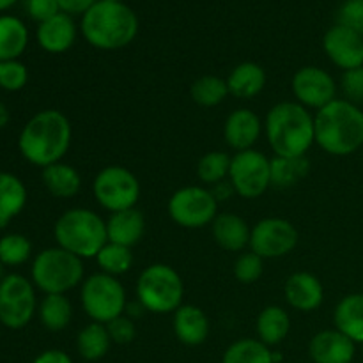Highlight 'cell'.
<instances>
[{
    "instance_id": "ee69618b",
    "label": "cell",
    "mask_w": 363,
    "mask_h": 363,
    "mask_svg": "<svg viewBox=\"0 0 363 363\" xmlns=\"http://www.w3.org/2000/svg\"><path fill=\"white\" fill-rule=\"evenodd\" d=\"M34 363H73L69 354L62 350H48L43 351L41 354L35 357Z\"/></svg>"
},
{
    "instance_id": "e575fe53",
    "label": "cell",
    "mask_w": 363,
    "mask_h": 363,
    "mask_svg": "<svg viewBox=\"0 0 363 363\" xmlns=\"http://www.w3.org/2000/svg\"><path fill=\"white\" fill-rule=\"evenodd\" d=\"M230 156L223 151L206 152L197 163V177L204 184L216 186L229 177Z\"/></svg>"
},
{
    "instance_id": "60d3db41",
    "label": "cell",
    "mask_w": 363,
    "mask_h": 363,
    "mask_svg": "<svg viewBox=\"0 0 363 363\" xmlns=\"http://www.w3.org/2000/svg\"><path fill=\"white\" fill-rule=\"evenodd\" d=\"M108 328L110 337H112L113 344H130L133 342L135 337H137V326L131 318H128L126 314H123L121 318L113 319L106 325Z\"/></svg>"
},
{
    "instance_id": "9a60e30c",
    "label": "cell",
    "mask_w": 363,
    "mask_h": 363,
    "mask_svg": "<svg viewBox=\"0 0 363 363\" xmlns=\"http://www.w3.org/2000/svg\"><path fill=\"white\" fill-rule=\"evenodd\" d=\"M328 59L340 69L363 67V38L357 30L337 23L330 28L323 39Z\"/></svg>"
},
{
    "instance_id": "ab89813d",
    "label": "cell",
    "mask_w": 363,
    "mask_h": 363,
    "mask_svg": "<svg viewBox=\"0 0 363 363\" xmlns=\"http://www.w3.org/2000/svg\"><path fill=\"white\" fill-rule=\"evenodd\" d=\"M340 91H342L344 99L354 105L363 101V67L344 71L340 78Z\"/></svg>"
},
{
    "instance_id": "9c48e42d",
    "label": "cell",
    "mask_w": 363,
    "mask_h": 363,
    "mask_svg": "<svg viewBox=\"0 0 363 363\" xmlns=\"http://www.w3.org/2000/svg\"><path fill=\"white\" fill-rule=\"evenodd\" d=\"M140 181L123 165H108L96 174L92 194L96 202L110 213L124 211L137 206L140 199Z\"/></svg>"
},
{
    "instance_id": "d590c367",
    "label": "cell",
    "mask_w": 363,
    "mask_h": 363,
    "mask_svg": "<svg viewBox=\"0 0 363 363\" xmlns=\"http://www.w3.org/2000/svg\"><path fill=\"white\" fill-rule=\"evenodd\" d=\"M32 255V243L23 234H6L0 238V262L4 266H20Z\"/></svg>"
},
{
    "instance_id": "ac0fdd59",
    "label": "cell",
    "mask_w": 363,
    "mask_h": 363,
    "mask_svg": "<svg viewBox=\"0 0 363 363\" xmlns=\"http://www.w3.org/2000/svg\"><path fill=\"white\" fill-rule=\"evenodd\" d=\"M286 300L294 311L314 312L325 300V287L321 280L308 272L293 273L284 286Z\"/></svg>"
},
{
    "instance_id": "d4e9b609",
    "label": "cell",
    "mask_w": 363,
    "mask_h": 363,
    "mask_svg": "<svg viewBox=\"0 0 363 363\" xmlns=\"http://www.w3.org/2000/svg\"><path fill=\"white\" fill-rule=\"evenodd\" d=\"M257 337L268 347L279 346L286 340L291 330V318L279 305H268L257 315Z\"/></svg>"
},
{
    "instance_id": "8d00e7d4",
    "label": "cell",
    "mask_w": 363,
    "mask_h": 363,
    "mask_svg": "<svg viewBox=\"0 0 363 363\" xmlns=\"http://www.w3.org/2000/svg\"><path fill=\"white\" fill-rule=\"evenodd\" d=\"M28 69L20 60H0V87L4 91L16 92L27 85Z\"/></svg>"
},
{
    "instance_id": "7a4b0ae2",
    "label": "cell",
    "mask_w": 363,
    "mask_h": 363,
    "mask_svg": "<svg viewBox=\"0 0 363 363\" xmlns=\"http://www.w3.org/2000/svg\"><path fill=\"white\" fill-rule=\"evenodd\" d=\"M268 144L280 158H303L315 144L314 116L296 101L272 106L264 121Z\"/></svg>"
},
{
    "instance_id": "277c9868",
    "label": "cell",
    "mask_w": 363,
    "mask_h": 363,
    "mask_svg": "<svg viewBox=\"0 0 363 363\" xmlns=\"http://www.w3.org/2000/svg\"><path fill=\"white\" fill-rule=\"evenodd\" d=\"M85 41L98 50H121L138 34V18L124 2L98 0L82 18Z\"/></svg>"
},
{
    "instance_id": "f907efd6",
    "label": "cell",
    "mask_w": 363,
    "mask_h": 363,
    "mask_svg": "<svg viewBox=\"0 0 363 363\" xmlns=\"http://www.w3.org/2000/svg\"><path fill=\"white\" fill-rule=\"evenodd\" d=\"M110 2H123V0H110Z\"/></svg>"
},
{
    "instance_id": "d6a6232c",
    "label": "cell",
    "mask_w": 363,
    "mask_h": 363,
    "mask_svg": "<svg viewBox=\"0 0 363 363\" xmlns=\"http://www.w3.org/2000/svg\"><path fill=\"white\" fill-rule=\"evenodd\" d=\"M190 96L197 105L206 106V108L220 105L229 96L227 80L225 78L215 77V74H206V77L197 78L191 84Z\"/></svg>"
},
{
    "instance_id": "d6986e66",
    "label": "cell",
    "mask_w": 363,
    "mask_h": 363,
    "mask_svg": "<svg viewBox=\"0 0 363 363\" xmlns=\"http://www.w3.org/2000/svg\"><path fill=\"white\" fill-rule=\"evenodd\" d=\"M35 38L45 52L64 53L77 41V25H74L71 14L60 11L53 18L39 23Z\"/></svg>"
},
{
    "instance_id": "836d02e7",
    "label": "cell",
    "mask_w": 363,
    "mask_h": 363,
    "mask_svg": "<svg viewBox=\"0 0 363 363\" xmlns=\"http://www.w3.org/2000/svg\"><path fill=\"white\" fill-rule=\"evenodd\" d=\"M96 262H98V268L101 269V273L121 277L130 272L131 266H133V254H131V248L108 241L96 255Z\"/></svg>"
},
{
    "instance_id": "ba28073f",
    "label": "cell",
    "mask_w": 363,
    "mask_h": 363,
    "mask_svg": "<svg viewBox=\"0 0 363 363\" xmlns=\"http://www.w3.org/2000/svg\"><path fill=\"white\" fill-rule=\"evenodd\" d=\"M80 301L85 314L94 323L108 325L126 312V289L117 277L94 273L82 284Z\"/></svg>"
},
{
    "instance_id": "7402d4cb",
    "label": "cell",
    "mask_w": 363,
    "mask_h": 363,
    "mask_svg": "<svg viewBox=\"0 0 363 363\" xmlns=\"http://www.w3.org/2000/svg\"><path fill=\"white\" fill-rule=\"evenodd\" d=\"M211 230L216 245L227 252H241L250 245L252 229L245 218L234 213H218L211 223Z\"/></svg>"
},
{
    "instance_id": "7bdbcfd3",
    "label": "cell",
    "mask_w": 363,
    "mask_h": 363,
    "mask_svg": "<svg viewBox=\"0 0 363 363\" xmlns=\"http://www.w3.org/2000/svg\"><path fill=\"white\" fill-rule=\"evenodd\" d=\"M98 0H57L60 11L66 14H84L85 11L91 9Z\"/></svg>"
},
{
    "instance_id": "30bf717a",
    "label": "cell",
    "mask_w": 363,
    "mask_h": 363,
    "mask_svg": "<svg viewBox=\"0 0 363 363\" xmlns=\"http://www.w3.org/2000/svg\"><path fill=\"white\" fill-rule=\"evenodd\" d=\"M169 215L174 223L184 229H202L218 216V201L204 186H184L169 199Z\"/></svg>"
},
{
    "instance_id": "74e56055",
    "label": "cell",
    "mask_w": 363,
    "mask_h": 363,
    "mask_svg": "<svg viewBox=\"0 0 363 363\" xmlns=\"http://www.w3.org/2000/svg\"><path fill=\"white\" fill-rule=\"evenodd\" d=\"M234 277L241 284H254L257 282L264 272V259L259 257L254 252H245L234 262Z\"/></svg>"
},
{
    "instance_id": "5bb4252c",
    "label": "cell",
    "mask_w": 363,
    "mask_h": 363,
    "mask_svg": "<svg viewBox=\"0 0 363 363\" xmlns=\"http://www.w3.org/2000/svg\"><path fill=\"white\" fill-rule=\"evenodd\" d=\"M291 91L296 103L318 112L337 99V82L323 67L305 66L294 73Z\"/></svg>"
},
{
    "instance_id": "484cf974",
    "label": "cell",
    "mask_w": 363,
    "mask_h": 363,
    "mask_svg": "<svg viewBox=\"0 0 363 363\" xmlns=\"http://www.w3.org/2000/svg\"><path fill=\"white\" fill-rule=\"evenodd\" d=\"M27 204V188L14 174L0 172V229L23 211Z\"/></svg>"
},
{
    "instance_id": "b9f144b4",
    "label": "cell",
    "mask_w": 363,
    "mask_h": 363,
    "mask_svg": "<svg viewBox=\"0 0 363 363\" xmlns=\"http://www.w3.org/2000/svg\"><path fill=\"white\" fill-rule=\"evenodd\" d=\"M27 11L32 20L43 23V21L59 14L60 7L57 0H27Z\"/></svg>"
},
{
    "instance_id": "603a6c76",
    "label": "cell",
    "mask_w": 363,
    "mask_h": 363,
    "mask_svg": "<svg viewBox=\"0 0 363 363\" xmlns=\"http://www.w3.org/2000/svg\"><path fill=\"white\" fill-rule=\"evenodd\" d=\"M229 94L238 99H252L266 87V71L255 62H241L227 77Z\"/></svg>"
},
{
    "instance_id": "c3c4849f",
    "label": "cell",
    "mask_w": 363,
    "mask_h": 363,
    "mask_svg": "<svg viewBox=\"0 0 363 363\" xmlns=\"http://www.w3.org/2000/svg\"><path fill=\"white\" fill-rule=\"evenodd\" d=\"M282 360H284L282 354H280L279 351H273V363H280Z\"/></svg>"
},
{
    "instance_id": "44dd1931",
    "label": "cell",
    "mask_w": 363,
    "mask_h": 363,
    "mask_svg": "<svg viewBox=\"0 0 363 363\" xmlns=\"http://www.w3.org/2000/svg\"><path fill=\"white\" fill-rule=\"evenodd\" d=\"M145 233V218L137 208L124 209L110 215L106 220V236L110 243L135 247Z\"/></svg>"
},
{
    "instance_id": "bcb514c9",
    "label": "cell",
    "mask_w": 363,
    "mask_h": 363,
    "mask_svg": "<svg viewBox=\"0 0 363 363\" xmlns=\"http://www.w3.org/2000/svg\"><path fill=\"white\" fill-rule=\"evenodd\" d=\"M7 123H9V110H7V106L4 103H0V130L6 128Z\"/></svg>"
},
{
    "instance_id": "7dc6e473",
    "label": "cell",
    "mask_w": 363,
    "mask_h": 363,
    "mask_svg": "<svg viewBox=\"0 0 363 363\" xmlns=\"http://www.w3.org/2000/svg\"><path fill=\"white\" fill-rule=\"evenodd\" d=\"M14 2H16V0H0V11L7 9V7H11V6H13Z\"/></svg>"
},
{
    "instance_id": "8992f818",
    "label": "cell",
    "mask_w": 363,
    "mask_h": 363,
    "mask_svg": "<svg viewBox=\"0 0 363 363\" xmlns=\"http://www.w3.org/2000/svg\"><path fill=\"white\" fill-rule=\"evenodd\" d=\"M30 275L45 294H66L84 284V259L60 247L45 248L34 257Z\"/></svg>"
},
{
    "instance_id": "f35d334b",
    "label": "cell",
    "mask_w": 363,
    "mask_h": 363,
    "mask_svg": "<svg viewBox=\"0 0 363 363\" xmlns=\"http://www.w3.org/2000/svg\"><path fill=\"white\" fill-rule=\"evenodd\" d=\"M337 23L353 28L363 38V0H346L337 14Z\"/></svg>"
},
{
    "instance_id": "8fae6325",
    "label": "cell",
    "mask_w": 363,
    "mask_h": 363,
    "mask_svg": "<svg viewBox=\"0 0 363 363\" xmlns=\"http://www.w3.org/2000/svg\"><path fill=\"white\" fill-rule=\"evenodd\" d=\"M229 183L243 199H259L272 186V160L257 149L236 152L230 160Z\"/></svg>"
},
{
    "instance_id": "83f0119b",
    "label": "cell",
    "mask_w": 363,
    "mask_h": 363,
    "mask_svg": "<svg viewBox=\"0 0 363 363\" xmlns=\"http://www.w3.org/2000/svg\"><path fill=\"white\" fill-rule=\"evenodd\" d=\"M112 346V337H110L106 325L94 323L87 325L80 330L77 337V350L84 360L98 362L106 357Z\"/></svg>"
},
{
    "instance_id": "4fadbf2b",
    "label": "cell",
    "mask_w": 363,
    "mask_h": 363,
    "mask_svg": "<svg viewBox=\"0 0 363 363\" xmlns=\"http://www.w3.org/2000/svg\"><path fill=\"white\" fill-rule=\"evenodd\" d=\"M300 234L296 227L286 218H262L252 227L250 250L262 259L286 257L296 248Z\"/></svg>"
},
{
    "instance_id": "5b68a950",
    "label": "cell",
    "mask_w": 363,
    "mask_h": 363,
    "mask_svg": "<svg viewBox=\"0 0 363 363\" xmlns=\"http://www.w3.org/2000/svg\"><path fill=\"white\" fill-rule=\"evenodd\" d=\"M57 247L71 252L80 259H96L108 243L106 222L87 208H71L57 218L53 225Z\"/></svg>"
},
{
    "instance_id": "f546056e",
    "label": "cell",
    "mask_w": 363,
    "mask_h": 363,
    "mask_svg": "<svg viewBox=\"0 0 363 363\" xmlns=\"http://www.w3.org/2000/svg\"><path fill=\"white\" fill-rule=\"evenodd\" d=\"M43 326L50 332H62L73 318V305L66 294H45L38 308Z\"/></svg>"
},
{
    "instance_id": "4316f807",
    "label": "cell",
    "mask_w": 363,
    "mask_h": 363,
    "mask_svg": "<svg viewBox=\"0 0 363 363\" xmlns=\"http://www.w3.org/2000/svg\"><path fill=\"white\" fill-rule=\"evenodd\" d=\"M41 177L46 190L57 199L74 197L82 188L80 172L69 163H53V165L43 169Z\"/></svg>"
},
{
    "instance_id": "7c38bea8",
    "label": "cell",
    "mask_w": 363,
    "mask_h": 363,
    "mask_svg": "<svg viewBox=\"0 0 363 363\" xmlns=\"http://www.w3.org/2000/svg\"><path fill=\"white\" fill-rule=\"evenodd\" d=\"M35 307L34 284L23 275L11 273L0 280V323L9 330H21L32 321Z\"/></svg>"
},
{
    "instance_id": "4dcf8cb0",
    "label": "cell",
    "mask_w": 363,
    "mask_h": 363,
    "mask_svg": "<svg viewBox=\"0 0 363 363\" xmlns=\"http://www.w3.org/2000/svg\"><path fill=\"white\" fill-rule=\"evenodd\" d=\"M222 363H273V351L259 339H240L227 347Z\"/></svg>"
},
{
    "instance_id": "e0dca14e",
    "label": "cell",
    "mask_w": 363,
    "mask_h": 363,
    "mask_svg": "<svg viewBox=\"0 0 363 363\" xmlns=\"http://www.w3.org/2000/svg\"><path fill=\"white\" fill-rule=\"evenodd\" d=\"M357 344L339 330H323L308 344V354L314 363H351Z\"/></svg>"
},
{
    "instance_id": "f1b7e54d",
    "label": "cell",
    "mask_w": 363,
    "mask_h": 363,
    "mask_svg": "<svg viewBox=\"0 0 363 363\" xmlns=\"http://www.w3.org/2000/svg\"><path fill=\"white\" fill-rule=\"evenodd\" d=\"M28 30L16 16H0V60H16L25 52Z\"/></svg>"
},
{
    "instance_id": "6da1fadb",
    "label": "cell",
    "mask_w": 363,
    "mask_h": 363,
    "mask_svg": "<svg viewBox=\"0 0 363 363\" xmlns=\"http://www.w3.org/2000/svg\"><path fill=\"white\" fill-rule=\"evenodd\" d=\"M73 128L60 110H41L28 119L18 137V149L28 163L35 167L62 162L71 147Z\"/></svg>"
},
{
    "instance_id": "ffe728a7",
    "label": "cell",
    "mask_w": 363,
    "mask_h": 363,
    "mask_svg": "<svg viewBox=\"0 0 363 363\" xmlns=\"http://www.w3.org/2000/svg\"><path fill=\"white\" fill-rule=\"evenodd\" d=\"M172 325L177 340L190 347L204 344L209 337V330H211L208 315L202 308L184 303L174 312Z\"/></svg>"
},
{
    "instance_id": "f6af8a7d",
    "label": "cell",
    "mask_w": 363,
    "mask_h": 363,
    "mask_svg": "<svg viewBox=\"0 0 363 363\" xmlns=\"http://www.w3.org/2000/svg\"><path fill=\"white\" fill-rule=\"evenodd\" d=\"M144 311H145V308L142 307L140 301H135V303H128L126 312H124V314H126L128 318H131L135 321V318H138V315L144 314Z\"/></svg>"
},
{
    "instance_id": "681fc988",
    "label": "cell",
    "mask_w": 363,
    "mask_h": 363,
    "mask_svg": "<svg viewBox=\"0 0 363 363\" xmlns=\"http://www.w3.org/2000/svg\"><path fill=\"white\" fill-rule=\"evenodd\" d=\"M2 279H4V264L0 262V280H2Z\"/></svg>"
},
{
    "instance_id": "cb8c5ba5",
    "label": "cell",
    "mask_w": 363,
    "mask_h": 363,
    "mask_svg": "<svg viewBox=\"0 0 363 363\" xmlns=\"http://www.w3.org/2000/svg\"><path fill=\"white\" fill-rule=\"evenodd\" d=\"M333 323L354 344H363V293L344 296L333 312Z\"/></svg>"
},
{
    "instance_id": "1f68e13d",
    "label": "cell",
    "mask_w": 363,
    "mask_h": 363,
    "mask_svg": "<svg viewBox=\"0 0 363 363\" xmlns=\"http://www.w3.org/2000/svg\"><path fill=\"white\" fill-rule=\"evenodd\" d=\"M311 163L307 156L303 158H280L272 160V186L291 188L307 176Z\"/></svg>"
},
{
    "instance_id": "2e32d148",
    "label": "cell",
    "mask_w": 363,
    "mask_h": 363,
    "mask_svg": "<svg viewBox=\"0 0 363 363\" xmlns=\"http://www.w3.org/2000/svg\"><path fill=\"white\" fill-rule=\"evenodd\" d=\"M264 124L250 108H236L229 113L223 124V137L227 145L236 152L254 149L262 133Z\"/></svg>"
},
{
    "instance_id": "3957f363",
    "label": "cell",
    "mask_w": 363,
    "mask_h": 363,
    "mask_svg": "<svg viewBox=\"0 0 363 363\" xmlns=\"http://www.w3.org/2000/svg\"><path fill=\"white\" fill-rule=\"evenodd\" d=\"M315 144L332 156H350L363 145V112L358 105L337 98L314 116Z\"/></svg>"
},
{
    "instance_id": "52a82bcc",
    "label": "cell",
    "mask_w": 363,
    "mask_h": 363,
    "mask_svg": "<svg viewBox=\"0 0 363 363\" xmlns=\"http://www.w3.org/2000/svg\"><path fill=\"white\" fill-rule=\"evenodd\" d=\"M137 301L152 314H170L183 305L184 282L179 273L169 264L156 262L138 275Z\"/></svg>"
}]
</instances>
